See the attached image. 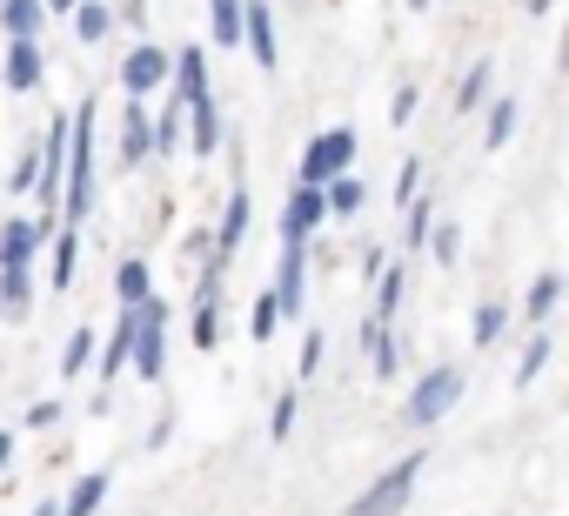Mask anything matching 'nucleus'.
<instances>
[{
	"mask_svg": "<svg viewBox=\"0 0 569 516\" xmlns=\"http://www.w3.org/2000/svg\"><path fill=\"white\" fill-rule=\"evenodd\" d=\"M94 141H101V108L94 88L68 108V168H61V221H88L101 201V175H94Z\"/></svg>",
	"mask_w": 569,
	"mask_h": 516,
	"instance_id": "nucleus-1",
	"label": "nucleus"
},
{
	"mask_svg": "<svg viewBox=\"0 0 569 516\" xmlns=\"http://www.w3.org/2000/svg\"><path fill=\"white\" fill-rule=\"evenodd\" d=\"M174 329V302L154 289V296H141L134 302V336H128V376H141V389H154V383H168V336Z\"/></svg>",
	"mask_w": 569,
	"mask_h": 516,
	"instance_id": "nucleus-2",
	"label": "nucleus"
},
{
	"mask_svg": "<svg viewBox=\"0 0 569 516\" xmlns=\"http://www.w3.org/2000/svg\"><path fill=\"white\" fill-rule=\"evenodd\" d=\"M462 389H469L462 363H429V369L409 383V396H402V429H442V423L462 409Z\"/></svg>",
	"mask_w": 569,
	"mask_h": 516,
	"instance_id": "nucleus-3",
	"label": "nucleus"
},
{
	"mask_svg": "<svg viewBox=\"0 0 569 516\" xmlns=\"http://www.w3.org/2000/svg\"><path fill=\"white\" fill-rule=\"evenodd\" d=\"M356 161H362V135H356L349 121H336V128H322V135H309V141H302L296 181H302V188H322L329 175H349Z\"/></svg>",
	"mask_w": 569,
	"mask_h": 516,
	"instance_id": "nucleus-4",
	"label": "nucleus"
},
{
	"mask_svg": "<svg viewBox=\"0 0 569 516\" xmlns=\"http://www.w3.org/2000/svg\"><path fill=\"white\" fill-rule=\"evenodd\" d=\"M422 469H429V449H409V456H396L356 503H349V516H402L409 509V496H416V483H422Z\"/></svg>",
	"mask_w": 569,
	"mask_h": 516,
	"instance_id": "nucleus-5",
	"label": "nucleus"
},
{
	"mask_svg": "<svg viewBox=\"0 0 569 516\" xmlns=\"http://www.w3.org/2000/svg\"><path fill=\"white\" fill-rule=\"evenodd\" d=\"M309 248L316 241H281V262H274V282H268L281 322H302V309H309Z\"/></svg>",
	"mask_w": 569,
	"mask_h": 516,
	"instance_id": "nucleus-6",
	"label": "nucleus"
},
{
	"mask_svg": "<svg viewBox=\"0 0 569 516\" xmlns=\"http://www.w3.org/2000/svg\"><path fill=\"white\" fill-rule=\"evenodd\" d=\"M54 221H61V215H41V208L0 221V269H34L41 248H48V235H54Z\"/></svg>",
	"mask_w": 569,
	"mask_h": 516,
	"instance_id": "nucleus-7",
	"label": "nucleus"
},
{
	"mask_svg": "<svg viewBox=\"0 0 569 516\" xmlns=\"http://www.w3.org/2000/svg\"><path fill=\"white\" fill-rule=\"evenodd\" d=\"M114 81H121V95H128V101H148V95H161V88H168V48L141 34V41L121 54Z\"/></svg>",
	"mask_w": 569,
	"mask_h": 516,
	"instance_id": "nucleus-8",
	"label": "nucleus"
},
{
	"mask_svg": "<svg viewBox=\"0 0 569 516\" xmlns=\"http://www.w3.org/2000/svg\"><path fill=\"white\" fill-rule=\"evenodd\" d=\"M161 95H174L181 108L214 95V68H208V48H201V41H181V48H168V88H161Z\"/></svg>",
	"mask_w": 569,
	"mask_h": 516,
	"instance_id": "nucleus-9",
	"label": "nucleus"
},
{
	"mask_svg": "<svg viewBox=\"0 0 569 516\" xmlns=\"http://www.w3.org/2000/svg\"><path fill=\"white\" fill-rule=\"evenodd\" d=\"M228 148V115H221V101L208 95V101H188L181 108V155H194V161H214Z\"/></svg>",
	"mask_w": 569,
	"mask_h": 516,
	"instance_id": "nucleus-10",
	"label": "nucleus"
},
{
	"mask_svg": "<svg viewBox=\"0 0 569 516\" xmlns=\"http://www.w3.org/2000/svg\"><path fill=\"white\" fill-rule=\"evenodd\" d=\"M322 228H329L322 188H302V181H289V195H281V221H274V235H281V241H316Z\"/></svg>",
	"mask_w": 569,
	"mask_h": 516,
	"instance_id": "nucleus-11",
	"label": "nucleus"
},
{
	"mask_svg": "<svg viewBox=\"0 0 569 516\" xmlns=\"http://www.w3.org/2000/svg\"><path fill=\"white\" fill-rule=\"evenodd\" d=\"M241 48H248L254 75L281 68V34H274V8H268V0H241Z\"/></svg>",
	"mask_w": 569,
	"mask_h": 516,
	"instance_id": "nucleus-12",
	"label": "nucleus"
},
{
	"mask_svg": "<svg viewBox=\"0 0 569 516\" xmlns=\"http://www.w3.org/2000/svg\"><path fill=\"white\" fill-rule=\"evenodd\" d=\"M248 228H254V195L234 181V188H228V201H221V221L208 228V235H214V255H221V262H234V255H241Z\"/></svg>",
	"mask_w": 569,
	"mask_h": 516,
	"instance_id": "nucleus-13",
	"label": "nucleus"
},
{
	"mask_svg": "<svg viewBox=\"0 0 569 516\" xmlns=\"http://www.w3.org/2000/svg\"><path fill=\"white\" fill-rule=\"evenodd\" d=\"M48 289L54 296H74V276H81V228L74 221H54V235H48Z\"/></svg>",
	"mask_w": 569,
	"mask_h": 516,
	"instance_id": "nucleus-14",
	"label": "nucleus"
},
{
	"mask_svg": "<svg viewBox=\"0 0 569 516\" xmlns=\"http://www.w3.org/2000/svg\"><path fill=\"white\" fill-rule=\"evenodd\" d=\"M114 155H121V175H141V168L154 161V115H148L141 101L121 108V148H114Z\"/></svg>",
	"mask_w": 569,
	"mask_h": 516,
	"instance_id": "nucleus-15",
	"label": "nucleus"
},
{
	"mask_svg": "<svg viewBox=\"0 0 569 516\" xmlns=\"http://www.w3.org/2000/svg\"><path fill=\"white\" fill-rule=\"evenodd\" d=\"M356 343H362V356H369V369H376L382 383H396V376H402V336H396V322H382V316H362Z\"/></svg>",
	"mask_w": 569,
	"mask_h": 516,
	"instance_id": "nucleus-16",
	"label": "nucleus"
},
{
	"mask_svg": "<svg viewBox=\"0 0 569 516\" xmlns=\"http://www.w3.org/2000/svg\"><path fill=\"white\" fill-rule=\"evenodd\" d=\"M41 81H48L41 41H8V54H0V88H8V95H34Z\"/></svg>",
	"mask_w": 569,
	"mask_h": 516,
	"instance_id": "nucleus-17",
	"label": "nucleus"
},
{
	"mask_svg": "<svg viewBox=\"0 0 569 516\" xmlns=\"http://www.w3.org/2000/svg\"><path fill=\"white\" fill-rule=\"evenodd\" d=\"M108 496H114V469H108V463H94V469H81V476L61 489V516H101V509H108Z\"/></svg>",
	"mask_w": 569,
	"mask_h": 516,
	"instance_id": "nucleus-18",
	"label": "nucleus"
},
{
	"mask_svg": "<svg viewBox=\"0 0 569 516\" xmlns=\"http://www.w3.org/2000/svg\"><path fill=\"white\" fill-rule=\"evenodd\" d=\"M188 343H194V356L221 349V289H194L188 296Z\"/></svg>",
	"mask_w": 569,
	"mask_h": 516,
	"instance_id": "nucleus-19",
	"label": "nucleus"
},
{
	"mask_svg": "<svg viewBox=\"0 0 569 516\" xmlns=\"http://www.w3.org/2000/svg\"><path fill=\"white\" fill-rule=\"evenodd\" d=\"M562 269H536V282L522 289V322L529 329H542V322H556V309H562Z\"/></svg>",
	"mask_w": 569,
	"mask_h": 516,
	"instance_id": "nucleus-20",
	"label": "nucleus"
},
{
	"mask_svg": "<svg viewBox=\"0 0 569 516\" xmlns=\"http://www.w3.org/2000/svg\"><path fill=\"white\" fill-rule=\"evenodd\" d=\"M0 322H34V269H0Z\"/></svg>",
	"mask_w": 569,
	"mask_h": 516,
	"instance_id": "nucleus-21",
	"label": "nucleus"
},
{
	"mask_svg": "<svg viewBox=\"0 0 569 516\" xmlns=\"http://www.w3.org/2000/svg\"><path fill=\"white\" fill-rule=\"evenodd\" d=\"M322 208H329V221H356L362 208H369V181L349 168V175H329L322 181Z\"/></svg>",
	"mask_w": 569,
	"mask_h": 516,
	"instance_id": "nucleus-22",
	"label": "nucleus"
},
{
	"mask_svg": "<svg viewBox=\"0 0 569 516\" xmlns=\"http://www.w3.org/2000/svg\"><path fill=\"white\" fill-rule=\"evenodd\" d=\"M516 121H522V101H516V95H489V101H482V148L502 155L509 135H516Z\"/></svg>",
	"mask_w": 569,
	"mask_h": 516,
	"instance_id": "nucleus-23",
	"label": "nucleus"
},
{
	"mask_svg": "<svg viewBox=\"0 0 569 516\" xmlns=\"http://www.w3.org/2000/svg\"><path fill=\"white\" fill-rule=\"evenodd\" d=\"M509 329H516V309H509L502 296H482L476 316H469V343H476V349H496Z\"/></svg>",
	"mask_w": 569,
	"mask_h": 516,
	"instance_id": "nucleus-24",
	"label": "nucleus"
},
{
	"mask_svg": "<svg viewBox=\"0 0 569 516\" xmlns=\"http://www.w3.org/2000/svg\"><path fill=\"white\" fill-rule=\"evenodd\" d=\"M68 28H74L81 48H108V34H114V8H108V0H74V8H68Z\"/></svg>",
	"mask_w": 569,
	"mask_h": 516,
	"instance_id": "nucleus-25",
	"label": "nucleus"
},
{
	"mask_svg": "<svg viewBox=\"0 0 569 516\" xmlns=\"http://www.w3.org/2000/svg\"><path fill=\"white\" fill-rule=\"evenodd\" d=\"M496 95V61H469L462 68V81H456V121H469V115H482V101Z\"/></svg>",
	"mask_w": 569,
	"mask_h": 516,
	"instance_id": "nucleus-26",
	"label": "nucleus"
},
{
	"mask_svg": "<svg viewBox=\"0 0 569 516\" xmlns=\"http://www.w3.org/2000/svg\"><path fill=\"white\" fill-rule=\"evenodd\" d=\"M556 363V329L542 322V329H529L522 336V356H516V389H536V376Z\"/></svg>",
	"mask_w": 569,
	"mask_h": 516,
	"instance_id": "nucleus-27",
	"label": "nucleus"
},
{
	"mask_svg": "<svg viewBox=\"0 0 569 516\" xmlns=\"http://www.w3.org/2000/svg\"><path fill=\"white\" fill-rule=\"evenodd\" d=\"M0 34L8 41H41L48 34V8L41 0H0Z\"/></svg>",
	"mask_w": 569,
	"mask_h": 516,
	"instance_id": "nucleus-28",
	"label": "nucleus"
},
{
	"mask_svg": "<svg viewBox=\"0 0 569 516\" xmlns=\"http://www.w3.org/2000/svg\"><path fill=\"white\" fill-rule=\"evenodd\" d=\"M402 309H409V262H382V276H376V309H369V316L396 322Z\"/></svg>",
	"mask_w": 569,
	"mask_h": 516,
	"instance_id": "nucleus-29",
	"label": "nucleus"
},
{
	"mask_svg": "<svg viewBox=\"0 0 569 516\" xmlns=\"http://www.w3.org/2000/svg\"><path fill=\"white\" fill-rule=\"evenodd\" d=\"M141 296H154V269H148V255H121L114 262V302L134 309Z\"/></svg>",
	"mask_w": 569,
	"mask_h": 516,
	"instance_id": "nucleus-30",
	"label": "nucleus"
},
{
	"mask_svg": "<svg viewBox=\"0 0 569 516\" xmlns=\"http://www.w3.org/2000/svg\"><path fill=\"white\" fill-rule=\"evenodd\" d=\"M94 343H101V329H94V322H74V329H68V343H61V383H81V376H88Z\"/></svg>",
	"mask_w": 569,
	"mask_h": 516,
	"instance_id": "nucleus-31",
	"label": "nucleus"
},
{
	"mask_svg": "<svg viewBox=\"0 0 569 516\" xmlns=\"http://www.w3.org/2000/svg\"><path fill=\"white\" fill-rule=\"evenodd\" d=\"M208 48L221 54L241 48V0H208Z\"/></svg>",
	"mask_w": 569,
	"mask_h": 516,
	"instance_id": "nucleus-32",
	"label": "nucleus"
},
{
	"mask_svg": "<svg viewBox=\"0 0 569 516\" xmlns=\"http://www.w3.org/2000/svg\"><path fill=\"white\" fill-rule=\"evenodd\" d=\"M429 221H436V201H429V188L402 208V262H416L422 255V241H429Z\"/></svg>",
	"mask_w": 569,
	"mask_h": 516,
	"instance_id": "nucleus-33",
	"label": "nucleus"
},
{
	"mask_svg": "<svg viewBox=\"0 0 569 516\" xmlns=\"http://www.w3.org/2000/svg\"><path fill=\"white\" fill-rule=\"evenodd\" d=\"M154 161H181V101L174 95L154 108Z\"/></svg>",
	"mask_w": 569,
	"mask_h": 516,
	"instance_id": "nucleus-34",
	"label": "nucleus"
},
{
	"mask_svg": "<svg viewBox=\"0 0 569 516\" xmlns=\"http://www.w3.org/2000/svg\"><path fill=\"white\" fill-rule=\"evenodd\" d=\"M422 248L436 255L442 269H456V262H462V221H442V215H436V221H429V241H422Z\"/></svg>",
	"mask_w": 569,
	"mask_h": 516,
	"instance_id": "nucleus-35",
	"label": "nucleus"
},
{
	"mask_svg": "<svg viewBox=\"0 0 569 516\" xmlns=\"http://www.w3.org/2000/svg\"><path fill=\"white\" fill-rule=\"evenodd\" d=\"M296 416H302V383L274 396V409H268V443H289V436H296Z\"/></svg>",
	"mask_w": 569,
	"mask_h": 516,
	"instance_id": "nucleus-36",
	"label": "nucleus"
},
{
	"mask_svg": "<svg viewBox=\"0 0 569 516\" xmlns=\"http://www.w3.org/2000/svg\"><path fill=\"white\" fill-rule=\"evenodd\" d=\"M274 329H281V309H274V296L261 289V296L248 302V343H274Z\"/></svg>",
	"mask_w": 569,
	"mask_h": 516,
	"instance_id": "nucleus-37",
	"label": "nucleus"
},
{
	"mask_svg": "<svg viewBox=\"0 0 569 516\" xmlns=\"http://www.w3.org/2000/svg\"><path fill=\"white\" fill-rule=\"evenodd\" d=\"M34 175H41V141H21L14 175H8V195H34Z\"/></svg>",
	"mask_w": 569,
	"mask_h": 516,
	"instance_id": "nucleus-38",
	"label": "nucleus"
},
{
	"mask_svg": "<svg viewBox=\"0 0 569 516\" xmlns=\"http://www.w3.org/2000/svg\"><path fill=\"white\" fill-rule=\"evenodd\" d=\"M422 175H429V168H422L416 155H409V161L396 168V181H389V201H396V215H402V208H409V201L422 195Z\"/></svg>",
	"mask_w": 569,
	"mask_h": 516,
	"instance_id": "nucleus-39",
	"label": "nucleus"
},
{
	"mask_svg": "<svg viewBox=\"0 0 569 516\" xmlns=\"http://www.w3.org/2000/svg\"><path fill=\"white\" fill-rule=\"evenodd\" d=\"M416 108H422V81H402V88L389 95V128H409Z\"/></svg>",
	"mask_w": 569,
	"mask_h": 516,
	"instance_id": "nucleus-40",
	"label": "nucleus"
},
{
	"mask_svg": "<svg viewBox=\"0 0 569 516\" xmlns=\"http://www.w3.org/2000/svg\"><path fill=\"white\" fill-rule=\"evenodd\" d=\"M322 356H329V336H322V329H302V363H296V383H309V376L322 369Z\"/></svg>",
	"mask_w": 569,
	"mask_h": 516,
	"instance_id": "nucleus-41",
	"label": "nucleus"
},
{
	"mask_svg": "<svg viewBox=\"0 0 569 516\" xmlns=\"http://www.w3.org/2000/svg\"><path fill=\"white\" fill-rule=\"evenodd\" d=\"M61 416H68V403H61V396H41V403H28V409H21V423H28V429H54Z\"/></svg>",
	"mask_w": 569,
	"mask_h": 516,
	"instance_id": "nucleus-42",
	"label": "nucleus"
},
{
	"mask_svg": "<svg viewBox=\"0 0 569 516\" xmlns=\"http://www.w3.org/2000/svg\"><path fill=\"white\" fill-rule=\"evenodd\" d=\"M114 28H134V34H148V0H121V8H114Z\"/></svg>",
	"mask_w": 569,
	"mask_h": 516,
	"instance_id": "nucleus-43",
	"label": "nucleus"
},
{
	"mask_svg": "<svg viewBox=\"0 0 569 516\" xmlns=\"http://www.w3.org/2000/svg\"><path fill=\"white\" fill-rule=\"evenodd\" d=\"M382 262H389V248H376V241H369V248H362V282H376V276H382Z\"/></svg>",
	"mask_w": 569,
	"mask_h": 516,
	"instance_id": "nucleus-44",
	"label": "nucleus"
},
{
	"mask_svg": "<svg viewBox=\"0 0 569 516\" xmlns=\"http://www.w3.org/2000/svg\"><path fill=\"white\" fill-rule=\"evenodd\" d=\"M14 449H21V436L0 429V483H8V469H14Z\"/></svg>",
	"mask_w": 569,
	"mask_h": 516,
	"instance_id": "nucleus-45",
	"label": "nucleus"
},
{
	"mask_svg": "<svg viewBox=\"0 0 569 516\" xmlns=\"http://www.w3.org/2000/svg\"><path fill=\"white\" fill-rule=\"evenodd\" d=\"M168 436H174V416H161V423L148 429V443H141V449H168Z\"/></svg>",
	"mask_w": 569,
	"mask_h": 516,
	"instance_id": "nucleus-46",
	"label": "nucleus"
},
{
	"mask_svg": "<svg viewBox=\"0 0 569 516\" xmlns=\"http://www.w3.org/2000/svg\"><path fill=\"white\" fill-rule=\"evenodd\" d=\"M522 14H529V21H549V14H556V0H522Z\"/></svg>",
	"mask_w": 569,
	"mask_h": 516,
	"instance_id": "nucleus-47",
	"label": "nucleus"
},
{
	"mask_svg": "<svg viewBox=\"0 0 569 516\" xmlns=\"http://www.w3.org/2000/svg\"><path fill=\"white\" fill-rule=\"evenodd\" d=\"M28 516H61V496H34V509Z\"/></svg>",
	"mask_w": 569,
	"mask_h": 516,
	"instance_id": "nucleus-48",
	"label": "nucleus"
},
{
	"mask_svg": "<svg viewBox=\"0 0 569 516\" xmlns=\"http://www.w3.org/2000/svg\"><path fill=\"white\" fill-rule=\"evenodd\" d=\"M402 8H409V14H429V8H436V0H402Z\"/></svg>",
	"mask_w": 569,
	"mask_h": 516,
	"instance_id": "nucleus-49",
	"label": "nucleus"
}]
</instances>
